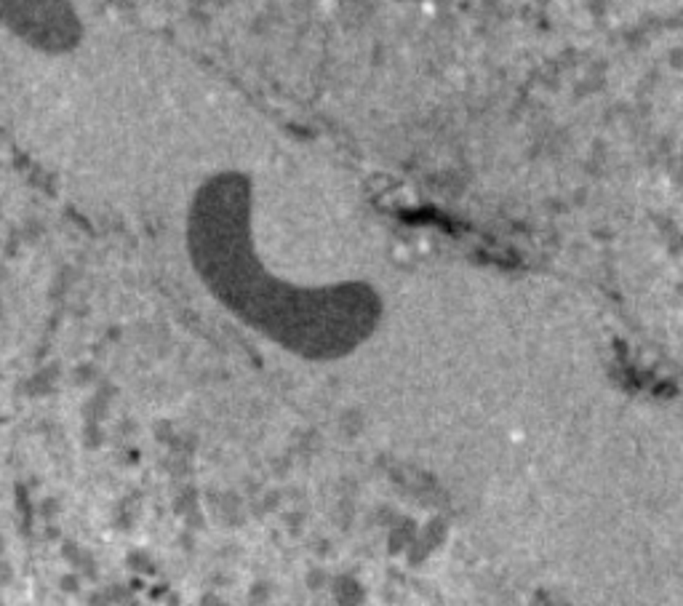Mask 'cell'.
I'll list each match as a JSON object with an SVG mask.
<instances>
[{
    "label": "cell",
    "mask_w": 683,
    "mask_h": 606,
    "mask_svg": "<svg viewBox=\"0 0 683 606\" xmlns=\"http://www.w3.org/2000/svg\"><path fill=\"white\" fill-rule=\"evenodd\" d=\"M0 19L27 43L46 51H67L80 38L77 16L67 0H0Z\"/></svg>",
    "instance_id": "obj_2"
},
{
    "label": "cell",
    "mask_w": 683,
    "mask_h": 606,
    "mask_svg": "<svg viewBox=\"0 0 683 606\" xmlns=\"http://www.w3.org/2000/svg\"><path fill=\"white\" fill-rule=\"evenodd\" d=\"M187 246L213 297L299 358L339 361L380 323V294L363 281L307 288L264 270L251 235V182L241 171L216 174L195 193Z\"/></svg>",
    "instance_id": "obj_1"
}]
</instances>
